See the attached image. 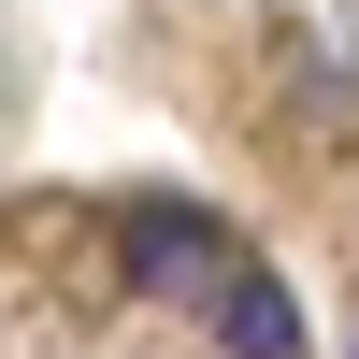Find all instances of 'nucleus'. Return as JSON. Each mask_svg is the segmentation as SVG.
Instances as JSON below:
<instances>
[{
    "mask_svg": "<svg viewBox=\"0 0 359 359\" xmlns=\"http://www.w3.org/2000/svg\"><path fill=\"white\" fill-rule=\"evenodd\" d=\"M115 273H130V287H216V216L144 201V216H130V245H115Z\"/></svg>",
    "mask_w": 359,
    "mask_h": 359,
    "instance_id": "nucleus-1",
    "label": "nucleus"
},
{
    "mask_svg": "<svg viewBox=\"0 0 359 359\" xmlns=\"http://www.w3.org/2000/svg\"><path fill=\"white\" fill-rule=\"evenodd\" d=\"M216 331H230V359H302V316H287V287H273V273H230Z\"/></svg>",
    "mask_w": 359,
    "mask_h": 359,
    "instance_id": "nucleus-2",
    "label": "nucleus"
}]
</instances>
